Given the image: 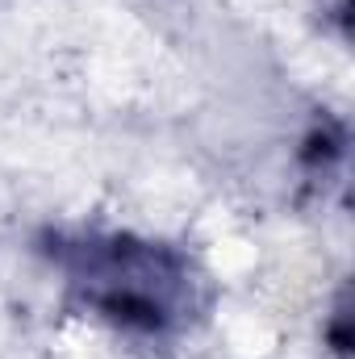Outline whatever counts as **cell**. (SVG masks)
<instances>
[{
  "mask_svg": "<svg viewBox=\"0 0 355 359\" xmlns=\"http://www.w3.org/2000/svg\"><path fill=\"white\" fill-rule=\"evenodd\" d=\"M330 351L339 359H347V351H351V339H347V297L339 301V309L330 318Z\"/></svg>",
  "mask_w": 355,
  "mask_h": 359,
  "instance_id": "cell-3",
  "label": "cell"
},
{
  "mask_svg": "<svg viewBox=\"0 0 355 359\" xmlns=\"http://www.w3.org/2000/svg\"><path fill=\"white\" fill-rule=\"evenodd\" d=\"M343 147H347L343 126H339V121H318L314 134H309L305 147H301V163H305V172H309V176H330V168L343 159Z\"/></svg>",
  "mask_w": 355,
  "mask_h": 359,
  "instance_id": "cell-2",
  "label": "cell"
},
{
  "mask_svg": "<svg viewBox=\"0 0 355 359\" xmlns=\"http://www.w3.org/2000/svg\"><path fill=\"white\" fill-rule=\"evenodd\" d=\"M38 251L63 276L72 305L121 334L168 343L209 309V276L172 243L130 230H46Z\"/></svg>",
  "mask_w": 355,
  "mask_h": 359,
  "instance_id": "cell-1",
  "label": "cell"
}]
</instances>
